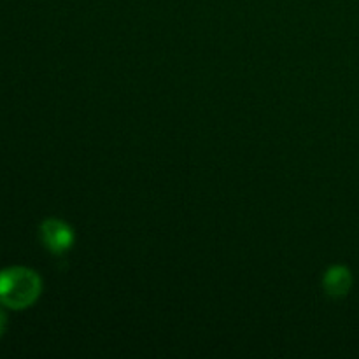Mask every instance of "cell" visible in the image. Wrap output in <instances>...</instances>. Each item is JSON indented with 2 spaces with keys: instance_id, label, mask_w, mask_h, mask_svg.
I'll return each instance as SVG.
<instances>
[{
  "instance_id": "1",
  "label": "cell",
  "mask_w": 359,
  "mask_h": 359,
  "mask_svg": "<svg viewBox=\"0 0 359 359\" xmlns=\"http://www.w3.org/2000/svg\"><path fill=\"white\" fill-rule=\"evenodd\" d=\"M42 290L41 277L25 266L0 270V304L21 311L35 304Z\"/></svg>"
},
{
  "instance_id": "2",
  "label": "cell",
  "mask_w": 359,
  "mask_h": 359,
  "mask_svg": "<svg viewBox=\"0 0 359 359\" xmlns=\"http://www.w3.org/2000/svg\"><path fill=\"white\" fill-rule=\"evenodd\" d=\"M41 238L53 255H63L74 245L72 228L60 219H46L41 224Z\"/></svg>"
},
{
  "instance_id": "3",
  "label": "cell",
  "mask_w": 359,
  "mask_h": 359,
  "mask_svg": "<svg viewBox=\"0 0 359 359\" xmlns=\"http://www.w3.org/2000/svg\"><path fill=\"white\" fill-rule=\"evenodd\" d=\"M351 284H353V277L346 266H332L323 279L325 291L333 298H340L349 293Z\"/></svg>"
},
{
  "instance_id": "4",
  "label": "cell",
  "mask_w": 359,
  "mask_h": 359,
  "mask_svg": "<svg viewBox=\"0 0 359 359\" xmlns=\"http://www.w3.org/2000/svg\"><path fill=\"white\" fill-rule=\"evenodd\" d=\"M6 325H7V319H6V314L2 312V309H0V335L4 333V330H6Z\"/></svg>"
}]
</instances>
